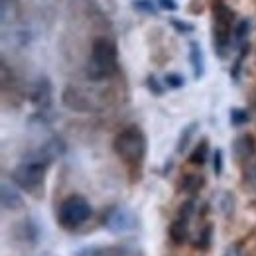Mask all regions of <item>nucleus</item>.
I'll return each mask as SVG.
<instances>
[{
  "label": "nucleus",
  "instance_id": "c756f323",
  "mask_svg": "<svg viewBox=\"0 0 256 256\" xmlns=\"http://www.w3.org/2000/svg\"><path fill=\"white\" fill-rule=\"evenodd\" d=\"M172 26L178 30L180 34H192L193 30H195V26L193 24H190V22H184V20H172Z\"/></svg>",
  "mask_w": 256,
  "mask_h": 256
},
{
  "label": "nucleus",
  "instance_id": "473e14b6",
  "mask_svg": "<svg viewBox=\"0 0 256 256\" xmlns=\"http://www.w3.org/2000/svg\"><path fill=\"white\" fill-rule=\"evenodd\" d=\"M224 256H236V246H232V248H226Z\"/></svg>",
  "mask_w": 256,
  "mask_h": 256
},
{
  "label": "nucleus",
  "instance_id": "a878e982",
  "mask_svg": "<svg viewBox=\"0 0 256 256\" xmlns=\"http://www.w3.org/2000/svg\"><path fill=\"white\" fill-rule=\"evenodd\" d=\"M219 209L223 211L224 215H230L234 211V195L228 192H224L219 199Z\"/></svg>",
  "mask_w": 256,
  "mask_h": 256
},
{
  "label": "nucleus",
  "instance_id": "7ed1b4c3",
  "mask_svg": "<svg viewBox=\"0 0 256 256\" xmlns=\"http://www.w3.org/2000/svg\"><path fill=\"white\" fill-rule=\"evenodd\" d=\"M118 71V50L116 44L108 38H95L91 44V56L87 62L89 81L98 83L110 79Z\"/></svg>",
  "mask_w": 256,
  "mask_h": 256
},
{
  "label": "nucleus",
  "instance_id": "2f4dec72",
  "mask_svg": "<svg viewBox=\"0 0 256 256\" xmlns=\"http://www.w3.org/2000/svg\"><path fill=\"white\" fill-rule=\"evenodd\" d=\"M244 178H246V180H250V182H256V162L250 160L248 168L244 170Z\"/></svg>",
  "mask_w": 256,
  "mask_h": 256
},
{
  "label": "nucleus",
  "instance_id": "ddd939ff",
  "mask_svg": "<svg viewBox=\"0 0 256 256\" xmlns=\"http://www.w3.org/2000/svg\"><path fill=\"white\" fill-rule=\"evenodd\" d=\"M2 209L4 211H20L22 207H24V199H22V195L18 190H14L12 186H8L6 182L2 184Z\"/></svg>",
  "mask_w": 256,
  "mask_h": 256
},
{
  "label": "nucleus",
  "instance_id": "bb28decb",
  "mask_svg": "<svg viewBox=\"0 0 256 256\" xmlns=\"http://www.w3.org/2000/svg\"><path fill=\"white\" fill-rule=\"evenodd\" d=\"M211 160H213V174H215L217 178L223 176V168H224L223 150H221V148H215V152L211 154Z\"/></svg>",
  "mask_w": 256,
  "mask_h": 256
},
{
  "label": "nucleus",
  "instance_id": "39448f33",
  "mask_svg": "<svg viewBox=\"0 0 256 256\" xmlns=\"http://www.w3.org/2000/svg\"><path fill=\"white\" fill-rule=\"evenodd\" d=\"M234 34V12L223 0L213 2V46L219 58H226Z\"/></svg>",
  "mask_w": 256,
  "mask_h": 256
},
{
  "label": "nucleus",
  "instance_id": "412c9836",
  "mask_svg": "<svg viewBox=\"0 0 256 256\" xmlns=\"http://www.w3.org/2000/svg\"><path fill=\"white\" fill-rule=\"evenodd\" d=\"M248 52H250V46H248V44H244V46L238 48V56H236L234 65H232V69H230V77H232V81H238V77H240V67H242L244 58L248 56Z\"/></svg>",
  "mask_w": 256,
  "mask_h": 256
},
{
  "label": "nucleus",
  "instance_id": "9b49d317",
  "mask_svg": "<svg viewBox=\"0 0 256 256\" xmlns=\"http://www.w3.org/2000/svg\"><path fill=\"white\" fill-rule=\"evenodd\" d=\"M168 234H170V240L176 244V246H184L186 242H190V219L186 217H176L172 223H170V228H168Z\"/></svg>",
  "mask_w": 256,
  "mask_h": 256
},
{
  "label": "nucleus",
  "instance_id": "cd10ccee",
  "mask_svg": "<svg viewBox=\"0 0 256 256\" xmlns=\"http://www.w3.org/2000/svg\"><path fill=\"white\" fill-rule=\"evenodd\" d=\"M195 215V199H188L180 205L178 209V217H186V219H192Z\"/></svg>",
  "mask_w": 256,
  "mask_h": 256
},
{
  "label": "nucleus",
  "instance_id": "393cba45",
  "mask_svg": "<svg viewBox=\"0 0 256 256\" xmlns=\"http://www.w3.org/2000/svg\"><path fill=\"white\" fill-rule=\"evenodd\" d=\"M146 87H148V91H150L154 96H162L164 95V89H166V85L160 83V79H158L156 75H148V79H146Z\"/></svg>",
  "mask_w": 256,
  "mask_h": 256
},
{
  "label": "nucleus",
  "instance_id": "0eeeda50",
  "mask_svg": "<svg viewBox=\"0 0 256 256\" xmlns=\"http://www.w3.org/2000/svg\"><path fill=\"white\" fill-rule=\"evenodd\" d=\"M98 95L100 93H96L93 89L89 91L87 87H81V85H67L62 93V102L64 106L75 112H95L102 104Z\"/></svg>",
  "mask_w": 256,
  "mask_h": 256
},
{
  "label": "nucleus",
  "instance_id": "4468645a",
  "mask_svg": "<svg viewBox=\"0 0 256 256\" xmlns=\"http://www.w3.org/2000/svg\"><path fill=\"white\" fill-rule=\"evenodd\" d=\"M190 65H192L193 77L199 81L205 75V56L199 42H190Z\"/></svg>",
  "mask_w": 256,
  "mask_h": 256
},
{
  "label": "nucleus",
  "instance_id": "6ab92c4d",
  "mask_svg": "<svg viewBox=\"0 0 256 256\" xmlns=\"http://www.w3.org/2000/svg\"><path fill=\"white\" fill-rule=\"evenodd\" d=\"M248 30H250V22H248L246 18H242V20H238V22L234 24L232 42H234V44H238V48H240V46H244V44H248V42H246V38H248Z\"/></svg>",
  "mask_w": 256,
  "mask_h": 256
},
{
  "label": "nucleus",
  "instance_id": "4be33fe9",
  "mask_svg": "<svg viewBox=\"0 0 256 256\" xmlns=\"http://www.w3.org/2000/svg\"><path fill=\"white\" fill-rule=\"evenodd\" d=\"M18 16V2L16 0H2V22H12Z\"/></svg>",
  "mask_w": 256,
  "mask_h": 256
},
{
  "label": "nucleus",
  "instance_id": "1a4fd4ad",
  "mask_svg": "<svg viewBox=\"0 0 256 256\" xmlns=\"http://www.w3.org/2000/svg\"><path fill=\"white\" fill-rule=\"evenodd\" d=\"M42 236V230L32 217H26L12 226V238L24 246H36Z\"/></svg>",
  "mask_w": 256,
  "mask_h": 256
},
{
  "label": "nucleus",
  "instance_id": "7c9ffc66",
  "mask_svg": "<svg viewBox=\"0 0 256 256\" xmlns=\"http://www.w3.org/2000/svg\"><path fill=\"white\" fill-rule=\"evenodd\" d=\"M158 4H160V8L168 10V12H176V10L180 8L176 0H158Z\"/></svg>",
  "mask_w": 256,
  "mask_h": 256
},
{
  "label": "nucleus",
  "instance_id": "f03ea898",
  "mask_svg": "<svg viewBox=\"0 0 256 256\" xmlns=\"http://www.w3.org/2000/svg\"><path fill=\"white\" fill-rule=\"evenodd\" d=\"M112 150L130 170H138L144 164L146 154H148V138L142 128L130 124L114 136Z\"/></svg>",
  "mask_w": 256,
  "mask_h": 256
},
{
  "label": "nucleus",
  "instance_id": "a211bd4d",
  "mask_svg": "<svg viewBox=\"0 0 256 256\" xmlns=\"http://www.w3.org/2000/svg\"><path fill=\"white\" fill-rule=\"evenodd\" d=\"M106 256H144V250L130 244H114L106 246Z\"/></svg>",
  "mask_w": 256,
  "mask_h": 256
},
{
  "label": "nucleus",
  "instance_id": "6e6552de",
  "mask_svg": "<svg viewBox=\"0 0 256 256\" xmlns=\"http://www.w3.org/2000/svg\"><path fill=\"white\" fill-rule=\"evenodd\" d=\"M30 100H32L34 108L38 112H50L52 104H54V85L50 81V77L42 75L38 77V81L32 85L30 91Z\"/></svg>",
  "mask_w": 256,
  "mask_h": 256
},
{
  "label": "nucleus",
  "instance_id": "20e7f679",
  "mask_svg": "<svg viewBox=\"0 0 256 256\" xmlns=\"http://www.w3.org/2000/svg\"><path fill=\"white\" fill-rule=\"evenodd\" d=\"M93 209L87 197L79 193L67 195L58 207V223L64 230H77L89 221Z\"/></svg>",
  "mask_w": 256,
  "mask_h": 256
},
{
  "label": "nucleus",
  "instance_id": "f8f14e48",
  "mask_svg": "<svg viewBox=\"0 0 256 256\" xmlns=\"http://www.w3.org/2000/svg\"><path fill=\"white\" fill-rule=\"evenodd\" d=\"M205 184H207V178L201 172H188L180 180V192L188 193V195H197L205 188Z\"/></svg>",
  "mask_w": 256,
  "mask_h": 256
},
{
  "label": "nucleus",
  "instance_id": "dca6fc26",
  "mask_svg": "<svg viewBox=\"0 0 256 256\" xmlns=\"http://www.w3.org/2000/svg\"><path fill=\"white\" fill-rule=\"evenodd\" d=\"M209 156H211L209 140H207V138H201V140L195 144V148L192 150V154H190L188 162H190L192 166H197V168H201V166H205V162L209 160Z\"/></svg>",
  "mask_w": 256,
  "mask_h": 256
},
{
  "label": "nucleus",
  "instance_id": "b1692460",
  "mask_svg": "<svg viewBox=\"0 0 256 256\" xmlns=\"http://www.w3.org/2000/svg\"><path fill=\"white\" fill-rule=\"evenodd\" d=\"M164 85H166L168 89H182V87L186 85V77L180 75V73H166Z\"/></svg>",
  "mask_w": 256,
  "mask_h": 256
},
{
  "label": "nucleus",
  "instance_id": "f3484780",
  "mask_svg": "<svg viewBox=\"0 0 256 256\" xmlns=\"http://www.w3.org/2000/svg\"><path fill=\"white\" fill-rule=\"evenodd\" d=\"M197 126H199L197 122H190L188 126H184L182 134H180V140H178V146H176V152H178V154H184V150L190 146V142H192L193 136H195Z\"/></svg>",
  "mask_w": 256,
  "mask_h": 256
},
{
  "label": "nucleus",
  "instance_id": "9d476101",
  "mask_svg": "<svg viewBox=\"0 0 256 256\" xmlns=\"http://www.w3.org/2000/svg\"><path fill=\"white\" fill-rule=\"evenodd\" d=\"M232 154L238 162H248L256 156V138L252 134H240L232 142Z\"/></svg>",
  "mask_w": 256,
  "mask_h": 256
},
{
  "label": "nucleus",
  "instance_id": "f257e3e1",
  "mask_svg": "<svg viewBox=\"0 0 256 256\" xmlns=\"http://www.w3.org/2000/svg\"><path fill=\"white\" fill-rule=\"evenodd\" d=\"M64 138L52 136L48 142H44L40 148H36L28 156H24L20 164L12 170V182L22 190L30 193L32 197H42L44 195V186H46V174L50 166L56 160H60L65 154Z\"/></svg>",
  "mask_w": 256,
  "mask_h": 256
},
{
  "label": "nucleus",
  "instance_id": "5701e85b",
  "mask_svg": "<svg viewBox=\"0 0 256 256\" xmlns=\"http://www.w3.org/2000/svg\"><path fill=\"white\" fill-rule=\"evenodd\" d=\"M132 8L138 10V12L150 14V16H154V14L158 12V6H156L154 0H134V2H132Z\"/></svg>",
  "mask_w": 256,
  "mask_h": 256
},
{
  "label": "nucleus",
  "instance_id": "423d86ee",
  "mask_svg": "<svg viewBox=\"0 0 256 256\" xmlns=\"http://www.w3.org/2000/svg\"><path fill=\"white\" fill-rule=\"evenodd\" d=\"M100 226L112 234H124L136 230L140 226V219L126 205H110L100 217Z\"/></svg>",
  "mask_w": 256,
  "mask_h": 256
},
{
  "label": "nucleus",
  "instance_id": "c85d7f7f",
  "mask_svg": "<svg viewBox=\"0 0 256 256\" xmlns=\"http://www.w3.org/2000/svg\"><path fill=\"white\" fill-rule=\"evenodd\" d=\"M75 256H106V246H85Z\"/></svg>",
  "mask_w": 256,
  "mask_h": 256
},
{
  "label": "nucleus",
  "instance_id": "aec40b11",
  "mask_svg": "<svg viewBox=\"0 0 256 256\" xmlns=\"http://www.w3.org/2000/svg\"><path fill=\"white\" fill-rule=\"evenodd\" d=\"M228 120L232 126H244L250 120V112L248 108H240V106H232L228 112Z\"/></svg>",
  "mask_w": 256,
  "mask_h": 256
},
{
  "label": "nucleus",
  "instance_id": "2eb2a0df",
  "mask_svg": "<svg viewBox=\"0 0 256 256\" xmlns=\"http://www.w3.org/2000/svg\"><path fill=\"white\" fill-rule=\"evenodd\" d=\"M213 234H215V226L211 223L203 224V228L195 234V238L192 240V246L199 252H207L213 246Z\"/></svg>",
  "mask_w": 256,
  "mask_h": 256
}]
</instances>
